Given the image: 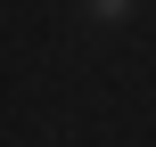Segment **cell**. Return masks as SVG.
<instances>
[{
  "instance_id": "obj_1",
  "label": "cell",
  "mask_w": 156,
  "mask_h": 147,
  "mask_svg": "<svg viewBox=\"0 0 156 147\" xmlns=\"http://www.w3.org/2000/svg\"><path fill=\"white\" fill-rule=\"evenodd\" d=\"M82 8H90L99 25H123V16H132V0H82Z\"/></svg>"
}]
</instances>
